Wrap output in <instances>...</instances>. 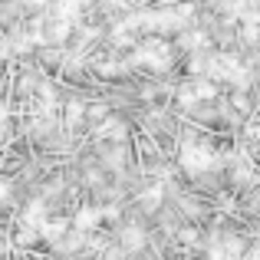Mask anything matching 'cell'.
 I'll return each instance as SVG.
<instances>
[{"label":"cell","instance_id":"cell-2","mask_svg":"<svg viewBox=\"0 0 260 260\" xmlns=\"http://www.w3.org/2000/svg\"><path fill=\"white\" fill-rule=\"evenodd\" d=\"M83 122H86V102H79V99H70V102L63 106V125L73 132V128H79Z\"/></svg>","mask_w":260,"mask_h":260},{"label":"cell","instance_id":"cell-5","mask_svg":"<svg viewBox=\"0 0 260 260\" xmlns=\"http://www.w3.org/2000/svg\"><path fill=\"white\" fill-rule=\"evenodd\" d=\"M4 86L7 83H4V73H0V102H4Z\"/></svg>","mask_w":260,"mask_h":260},{"label":"cell","instance_id":"cell-3","mask_svg":"<svg viewBox=\"0 0 260 260\" xmlns=\"http://www.w3.org/2000/svg\"><path fill=\"white\" fill-rule=\"evenodd\" d=\"M99 217H102V211H99V208H92V204H86V208H79L76 214L70 217V221L76 224L79 231H92L95 224H99Z\"/></svg>","mask_w":260,"mask_h":260},{"label":"cell","instance_id":"cell-4","mask_svg":"<svg viewBox=\"0 0 260 260\" xmlns=\"http://www.w3.org/2000/svg\"><path fill=\"white\" fill-rule=\"evenodd\" d=\"M122 244H125V247H142V231L125 228V237H122Z\"/></svg>","mask_w":260,"mask_h":260},{"label":"cell","instance_id":"cell-1","mask_svg":"<svg viewBox=\"0 0 260 260\" xmlns=\"http://www.w3.org/2000/svg\"><path fill=\"white\" fill-rule=\"evenodd\" d=\"M70 217H46L43 224H40V237H46V241H63L66 234H70Z\"/></svg>","mask_w":260,"mask_h":260}]
</instances>
